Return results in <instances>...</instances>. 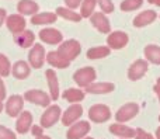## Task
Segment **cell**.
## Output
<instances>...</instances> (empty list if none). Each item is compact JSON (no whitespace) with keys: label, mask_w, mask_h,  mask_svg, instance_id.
Wrapping results in <instances>:
<instances>
[{"label":"cell","mask_w":160,"mask_h":139,"mask_svg":"<svg viewBox=\"0 0 160 139\" xmlns=\"http://www.w3.org/2000/svg\"><path fill=\"white\" fill-rule=\"evenodd\" d=\"M58 52L61 53L65 59L72 62L80 55V52H82V45H80V42L76 41V39H68V41H65V42H61V45H59V48H58Z\"/></svg>","instance_id":"obj_1"},{"label":"cell","mask_w":160,"mask_h":139,"mask_svg":"<svg viewBox=\"0 0 160 139\" xmlns=\"http://www.w3.org/2000/svg\"><path fill=\"white\" fill-rule=\"evenodd\" d=\"M97 77V73L94 70V67L91 66H86V67H82V69L76 70L75 75H73V80L76 82L79 87H87L90 86L91 83H94Z\"/></svg>","instance_id":"obj_2"},{"label":"cell","mask_w":160,"mask_h":139,"mask_svg":"<svg viewBox=\"0 0 160 139\" xmlns=\"http://www.w3.org/2000/svg\"><path fill=\"white\" fill-rule=\"evenodd\" d=\"M88 118H90V121H93L96 124L107 122L111 118L110 107L105 106V104H94L88 110Z\"/></svg>","instance_id":"obj_3"},{"label":"cell","mask_w":160,"mask_h":139,"mask_svg":"<svg viewBox=\"0 0 160 139\" xmlns=\"http://www.w3.org/2000/svg\"><path fill=\"white\" fill-rule=\"evenodd\" d=\"M24 100H27L28 103L35 104V106L49 107V103H51V100H52V98H51L49 94H47V93L42 92V90L32 89V90H28V92H25Z\"/></svg>","instance_id":"obj_4"},{"label":"cell","mask_w":160,"mask_h":139,"mask_svg":"<svg viewBox=\"0 0 160 139\" xmlns=\"http://www.w3.org/2000/svg\"><path fill=\"white\" fill-rule=\"evenodd\" d=\"M149 70V63L145 59H136L128 69V79L131 82H136L142 79Z\"/></svg>","instance_id":"obj_5"},{"label":"cell","mask_w":160,"mask_h":139,"mask_svg":"<svg viewBox=\"0 0 160 139\" xmlns=\"http://www.w3.org/2000/svg\"><path fill=\"white\" fill-rule=\"evenodd\" d=\"M139 112V106L136 103H128L125 106H122L121 108L117 111L115 114V120L117 122L125 124L128 121H131L132 118H135Z\"/></svg>","instance_id":"obj_6"},{"label":"cell","mask_w":160,"mask_h":139,"mask_svg":"<svg viewBox=\"0 0 160 139\" xmlns=\"http://www.w3.org/2000/svg\"><path fill=\"white\" fill-rule=\"evenodd\" d=\"M47 61V53H45V49L42 45L35 44L32 45L30 53H28V62H30L31 67H35V69H39L42 67L44 62Z\"/></svg>","instance_id":"obj_7"},{"label":"cell","mask_w":160,"mask_h":139,"mask_svg":"<svg viewBox=\"0 0 160 139\" xmlns=\"http://www.w3.org/2000/svg\"><path fill=\"white\" fill-rule=\"evenodd\" d=\"M128 42L129 37L124 31H114L107 37V47H110V49H122L128 45Z\"/></svg>","instance_id":"obj_8"},{"label":"cell","mask_w":160,"mask_h":139,"mask_svg":"<svg viewBox=\"0 0 160 139\" xmlns=\"http://www.w3.org/2000/svg\"><path fill=\"white\" fill-rule=\"evenodd\" d=\"M61 112L62 111L59 106H49L41 117V127L42 128H51L52 125H55L61 118Z\"/></svg>","instance_id":"obj_9"},{"label":"cell","mask_w":160,"mask_h":139,"mask_svg":"<svg viewBox=\"0 0 160 139\" xmlns=\"http://www.w3.org/2000/svg\"><path fill=\"white\" fill-rule=\"evenodd\" d=\"M82 115H83V107L79 103H75L62 114V124L65 127H70L75 122H78Z\"/></svg>","instance_id":"obj_10"},{"label":"cell","mask_w":160,"mask_h":139,"mask_svg":"<svg viewBox=\"0 0 160 139\" xmlns=\"http://www.w3.org/2000/svg\"><path fill=\"white\" fill-rule=\"evenodd\" d=\"M90 22L96 30H98L101 34H110L111 32V24L110 20L107 18L102 11H94L90 17Z\"/></svg>","instance_id":"obj_11"},{"label":"cell","mask_w":160,"mask_h":139,"mask_svg":"<svg viewBox=\"0 0 160 139\" xmlns=\"http://www.w3.org/2000/svg\"><path fill=\"white\" fill-rule=\"evenodd\" d=\"M38 37L42 42L49 45H58L63 41V35H62L61 31L56 30V28H49V27L39 31Z\"/></svg>","instance_id":"obj_12"},{"label":"cell","mask_w":160,"mask_h":139,"mask_svg":"<svg viewBox=\"0 0 160 139\" xmlns=\"http://www.w3.org/2000/svg\"><path fill=\"white\" fill-rule=\"evenodd\" d=\"M91 127L87 121H78L73 125H70L69 131L66 134L68 139H83L86 135L90 132Z\"/></svg>","instance_id":"obj_13"},{"label":"cell","mask_w":160,"mask_h":139,"mask_svg":"<svg viewBox=\"0 0 160 139\" xmlns=\"http://www.w3.org/2000/svg\"><path fill=\"white\" fill-rule=\"evenodd\" d=\"M22 108H24V97H21L18 94H14L11 97H8L7 103H6V112H7V115H10L13 118L18 117L20 112L22 111Z\"/></svg>","instance_id":"obj_14"},{"label":"cell","mask_w":160,"mask_h":139,"mask_svg":"<svg viewBox=\"0 0 160 139\" xmlns=\"http://www.w3.org/2000/svg\"><path fill=\"white\" fill-rule=\"evenodd\" d=\"M156 18H158V13H156L155 10H145V11H141V13L133 18L132 24H133V27H136V28H142V27H146V25L152 24Z\"/></svg>","instance_id":"obj_15"},{"label":"cell","mask_w":160,"mask_h":139,"mask_svg":"<svg viewBox=\"0 0 160 139\" xmlns=\"http://www.w3.org/2000/svg\"><path fill=\"white\" fill-rule=\"evenodd\" d=\"M6 25L13 34L22 32L25 30V18L21 14H11L6 18Z\"/></svg>","instance_id":"obj_16"},{"label":"cell","mask_w":160,"mask_h":139,"mask_svg":"<svg viewBox=\"0 0 160 139\" xmlns=\"http://www.w3.org/2000/svg\"><path fill=\"white\" fill-rule=\"evenodd\" d=\"M45 76H47V83L48 87H49V96L53 101L59 98V80L58 76H56V72L53 69H48L45 72Z\"/></svg>","instance_id":"obj_17"},{"label":"cell","mask_w":160,"mask_h":139,"mask_svg":"<svg viewBox=\"0 0 160 139\" xmlns=\"http://www.w3.org/2000/svg\"><path fill=\"white\" fill-rule=\"evenodd\" d=\"M110 132L112 135L118 138H125V139H131V138H135L136 134V129L135 128H131V127H127L121 122H117L110 125Z\"/></svg>","instance_id":"obj_18"},{"label":"cell","mask_w":160,"mask_h":139,"mask_svg":"<svg viewBox=\"0 0 160 139\" xmlns=\"http://www.w3.org/2000/svg\"><path fill=\"white\" fill-rule=\"evenodd\" d=\"M32 127V115L30 111H21L17 118L16 122V129L18 134H25L28 132V129Z\"/></svg>","instance_id":"obj_19"},{"label":"cell","mask_w":160,"mask_h":139,"mask_svg":"<svg viewBox=\"0 0 160 139\" xmlns=\"http://www.w3.org/2000/svg\"><path fill=\"white\" fill-rule=\"evenodd\" d=\"M35 41V34L30 30H24L22 32L14 34V42L21 48H30L34 45Z\"/></svg>","instance_id":"obj_20"},{"label":"cell","mask_w":160,"mask_h":139,"mask_svg":"<svg viewBox=\"0 0 160 139\" xmlns=\"http://www.w3.org/2000/svg\"><path fill=\"white\" fill-rule=\"evenodd\" d=\"M17 11L21 16H34L39 11V6L34 0H20L17 4Z\"/></svg>","instance_id":"obj_21"},{"label":"cell","mask_w":160,"mask_h":139,"mask_svg":"<svg viewBox=\"0 0 160 139\" xmlns=\"http://www.w3.org/2000/svg\"><path fill=\"white\" fill-rule=\"evenodd\" d=\"M115 90V84L108 83V82H101V83H91L90 86L86 87V92L90 94H107Z\"/></svg>","instance_id":"obj_22"},{"label":"cell","mask_w":160,"mask_h":139,"mask_svg":"<svg viewBox=\"0 0 160 139\" xmlns=\"http://www.w3.org/2000/svg\"><path fill=\"white\" fill-rule=\"evenodd\" d=\"M31 73V66L30 63L24 61H18L11 66V75L14 76L18 80H22V79H27Z\"/></svg>","instance_id":"obj_23"},{"label":"cell","mask_w":160,"mask_h":139,"mask_svg":"<svg viewBox=\"0 0 160 139\" xmlns=\"http://www.w3.org/2000/svg\"><path fill=\"white\" fill-rule=\"evenodd\" d=\"M58 20V14L56 13H37L34 16H31V22L34 25H48V24H53Z\"/></svg>","instance_id":"obj_24"},{"label":"cell","mask_w":160,"mask_h":139,"mask_svg":"<svg viewBox=\"0 0 160 139\" xmlns=\"http://www.w3.org/2000/svg\"><path fill=\"white\" fill-rule=\"evenodd\" d=\"M47 62L52 67H59V69H66L70 65V62L65 59L58 51H51L49 53H47Z\"/></svg>","instance_id":"obj_25"},{"label":"cell","mask_w":160,"mask_h":139,"mask_svg":"<svg viewBox=\"0 0 160 139\" xmlns=\"http://www.w3.org/2000/svg\"><path fill=\"white\" fill-rule=\"evenodd\" d=\"M145 56H146V61L150 62L153 65H160V47L158 45L149 44L145 47Z\"/></svg>","instance_id":"obj_26"},{"label":"cell","mask_w":160,"mask_h":139,"mask_svg":"<svg viewBox=\"0 0 160 139\" xmlns=\"http://www.w3.org/2000/svg\"><path fill=\"white\" fill-rule=\"evenodd\" d=\"M56 14H58V17H62V18L72 22H80V20L83 18L80 16V13H76L75 10H72L69 7H58L56 8Z\"/></svg>","instance_id":"obj_27"},{"label":"cell","mask_w":160,"mask_h":139,"mask_svg":"<svg viewBox=\"0 0 160 139\" xmlns=\"http://www.w3.org/2000/svg\"><path fill=\"white\" fill-rule=\"evenodd\" d=\"M62 97L65 98L66 101H69V103L75 104V103H80V101L84 100V92L80 89H68L63 92V94H62Z\"/></svg>","instance_id":"obj_28"},{"label":"cell","mask_w":160,"mask_h":139,"mask_svg":"<svg viewBox=\"0 0 160 139\" xmlns=\"http://www.w3.org/2000/svg\"><path fill=\"white\" fill-rule=\"evenodd\" d=\"M110 52H111L110 47H94L87 51L86 56L88 59H102L110 55Z\"/></svg>","instance_id":"obj_29"},{"label":"cell","mask_w":160,"mask_h":139,"mask_svg":"<svg viewBox=\"0 0 160 139\" xmlns=\"http://www.w3.org/2000/svg\"><path fill=\"white\" fill-rule=\"evenodd\" d=\"M97 6V0H82L80 4V16L83 18H90Z\"/></svg>","instance_id":"obj_30"},{"label":"cell","mask_w":160,"mask_h":139,"mask_svg":"<svg viewBox=\"0 0 160 139\" xmlns=\"http://www.w3.org/2000/svg\"><path fill=\"white\" fill-rule=\"evenodd\" d=\"M142 4H143V0H122L119 8L122 11H135L141 8Z\"/></svg>","instance_id":"obj_31"},{"label":"cell","mask_w":160,"mask_h":139,"mask_svg":"<svg viewBox=\"0 0 160 139\" xmlns=\"http://www.w3.org/2000/svg\"><path fill=\"white\" fill-rule=\"evenodd\" d=\"M11 73V63L7 59V56L0 53V76L2 77H6Z\"/></svg>","instance_id":"obj_32"},{"label":"cell","mask_w":160,"mask_h":139,"mask_svg":"<svg viewBox=\"0 0 160 139\" xmlns=\"http://www.w3.org/2000/svg\"><path fill=\"white\" fill-rule=\"evenodd\" d=\"M100 8L104 14H111L114 10H115V6H114L112 0H97Z\"/></svg>","instance_id":"obj_33"},{"label":"cell","mask_w":160,"mask_h":139,"mask_svg":"<svg viewBox=\"0 0 160 139\" xmlns=\"http://www.w3.org/2000/svg\"><path fill=\"white\" fill-rule=\"evenodd\" d=\"M0 139H17V138H16V134L11 129L0 125Z\"/></svg>","instance_id":"obj_34"},{"label":"cell","mask_w":160,"mask_h":139,"mask_svg":"<svg viewBox=\"0 0 160 139\" xmlns=\"http://www.w3.org/2000/svg\"><path fill=\"white\" fill-rule=\"evenodd\" d=\"M135 139H156V138H155V135H152V134H149V132L143 131L142 128H136Z\"/></svg>","instance_id":"obj_35"},{"label":"cell","mask_w":160,"mask_h":139,"mask_svg":"<svg viewBox=\"0 0 160 139\" xmlns=\"http://www.w3.org/2000/svg\"><path fill=\"white\" fill-rule=\"evenodd\" d=\"M65 4H66V7L72 8V10H76L78 7H80V4H82V0H63Z\"/></svg>","instance_id":"obj_36"},{"label":"cell","mask_w":160,"mask_h":139,"mask_svg":"<svg viewBox=\"0 0 160 139\" xmlns=\"http://www.w3.org/2000/svg\"><path fill=\"white\" fill-rule=\"evenodd\" d=\"M42 131H44V128H42L41 125H34V127H32V135H34V137H39V135H44V134H42Z\"/></svg>","instance_id":"obj_37"},{"label":"cell","mask_w":160,"mask_h":139,"mask_svg":"<svg viewBox=\"0 0 160 139\" xmlns=\"http://www.w3.org/2000/svg\"><path fill=\"white\" fill-rule=\"evenodd\" d=\"M6 18H7V11H6V8H0V27L3 25V22H6Z\"/></svg>","instance_id":"obj_38"},{"label":"cell","mask_w":160,"mask_h":139,"mask_svg":"<svg viewBox=\"0 0 160 139\" xmlns=\"http://www.w3.org/2000/svg\"><path fill=\"white\" fill-rule=\"evenodd\" d=\"M6 96V87H4V83H3V79L0 76V98H4Z\"/></svg>","instance_id":"obj_39"},{"label":"cell","mask_w":160,"mask_h":139,"mask_svg":"<svg viewBox=\"0 0 160 139\" xmlns=\"http://www.w3.org/2000/svg\"><path fill=\"white\" fill-rule=\"evenodd\" d=\"M153 90H155V93L158 94V98H159V101H160V77L158 79V82H156V84H155V87H153Z\"/></svg>","instance_id":"obj_40"},{"label":"cell","mask_w":160,"mask_h":139,"mask_svg":"<svg viewBox=\"0 0 160 139\" xmlns=\"http://www.w3.org/2000/svg\"><path fill=\"white\" fill-rule=\"evenodd\" d=\"M148 2H149L150 4H156V6L160 7V0H148Z\"/></svg>","instance_id":"obj_41"},{"label":"cell","mask_w":160,"mask_h":139,"mask_svg":"<svg viewBox=\"0 0 160 139\" xmlns=\"http://www.w3.org/2000/svg\"><path fill=\"white\" fill-rule=\"evenodd\" d=\"M155 138H156V139H160V127H159L158 129H156V135H155Z\"/></svg>","instance_id":"obj_42"},{"label":"cell","mask_w":160,"mask_h":139,"mask_svg":"<svg viewBox=\"0 0 160 139\" xmlns=\"http://www.w3.org/2000/svg\"><path fill=\"white\" fill-rule=\"evenodd\" d=\"M35 139H51L49 137H45V135H39V137H35Z\"/></svg>","instance_id":"obj_43"},{"label":"cell","mask_w":160,"mask_h":139,"mask_svg":"<svg viewBox=\"0 0 160 139\" xmlns=\"http://www.w3.org/2000/svg\"><path fill=\"white\" fill-rule=\"evenodd\" d=\"M3 107H4V104H3V98H0V112L3 111Z\"/></svg>","instance_id":"obj_44"},{"label":"cell","mask_w":160,"mask_h":139,"mask_svg":"<svg viewBox=\"0 0 160 139\" xmlns=\"http://www.w3.org/2000/svg\"><path fill=\"white\" fill-rule=\"evenodd\" d=\"M83 139H93V138H90V137H84Z\"/></svg>","instance_id":"obj_45"},{"label":"cell","mask_w":160,"mask_h":139,"mask_svg":"<svg viewBox=\"0 0 160 139\" xmlns=\"http://www.w3.org/2000/svg\"><path fill=\"white\" fill-rule=\"evenodd\" d=\"M159 121H160V115H159Z\"/></svg>","instance_id":"obj_46"},{"label":"cell","mask_w":160,"mask_h":139,"mask_svg":"<svg viewBox=\"0 0 160 139\" xmlns=\"http://www.w3.org/2000/svg\"><path fill=\"white\" fill-rule=\"evenodd\" d=\"M119 139H125V138H119Z\"/></svg>","instance_id":"obj_47"}]
</instances>
